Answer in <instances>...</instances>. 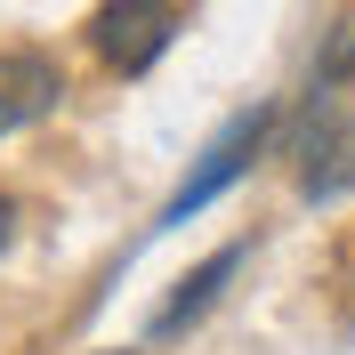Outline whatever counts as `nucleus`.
Instances as JSON below:
<instances>
[{
  "label": "nucleus",
  "instance_id": "f257e3e1",
  "mask_svg": "<svg viewBox=\"0 0 355 355\" xmlns=\"http://www.w3.org/2000/svg\"><path fill=\"white\" fill-rule=\"evenodd\" d=\"M275 121H283L275 105H250V113H234V121H226V130L210 137V154L194 162V178H186V186H178L170 202H162V218H154V226H186L194 210H210V202H218L226 186H234V178H243L250 162L266 154V137H275Z\"/></svg>",
  "mask_w": 355,
  "mask_h": 355
},
{
  "label": "nucleus",
  "instance_id": "f03ea898",
  "mask_svg": "<svg viewBox=\"0 0 355 355\" xmlns=\"http://www.w3.org/2000/svg\"><path fill=\"white\" fill-rule=\"evenodd\" d=\"M178 41V0H97L89 17V49L113 73H154Z\"/></svg>",
  "mask_w": 355,
  "mask_h": 355
},
{
  "label": "nucleus",
  "instance_id": "7ed1b4c3",
  "mask_svg": "<svg viewBox=\"0 0 355 355\" xmlns=\"http://www.w3.org/2000/svg\"><path fill=\"white\" fill-rule=\"evenodd\" d=\"M291 162H299V194H307V202H339V194H355V113L331 105V97H323V105H307Z\"/></svg>",
  "mask_w": 355,
  "mask_h": 355
},
{
  "label": "nucleus",
  "instance_id": "20e7f679",
  "mask_svg": "<svg viewBox=\"0 0 355 355\" xmlns=\"http://www.w3.org/2000/svg\"><path fill=\"white\" fill-rule=\"evenodd\" d=\"M65 97V65L41 57V49H0V137L33 130L41 113H57Z\"/></svg>",
  "mask_w": 355,
  "mask_h": 355
},
{
  "label": "nucleus",
  "instance_id": "39448f33",
  "mask_svg": "<svg viewBox=\"0 0 355 355\" xmlns=\"http://www.w3.org/2000/svg\"><path fill=\"white\" fill-rule=\"evenodd\" d=\"M250 259V243H226V250H210V259L194 266V275H186V283L170 291V299H162V315H154V339H178L186 331V323H202V315L218 307V291L234 283V266Z\"/></svg>",
  "mask_w": 355,
  "mask_h": 355
},
{
  "label": "nucleus",
  "instance_id": "423d86ee",
  "mask_svg": "<svg viewBox=\"0 0 355 355\" xmlns=\"http://www.w3.org/2000/svg\"><path fill=\"white\" fill-rule=\"evenodd\" d=\"M331 81H355V24L331 33V49H323V89H331Z\"/></svg>",
  "mask_w": 355,
  "mask_h": 355
},
{
  "label": "nucleus",
  "instance_id": "0eeeda50",
  "mask_svg": "<svg viewBox=\"0 0 355 355\" xmlns=\"http://www.w3.org/2000/svg\"><path fill=\"white\" fill-rule=\"evenodd\" d=\"M8 243H17V202L0 194V250H8Z\"/></svg>",
  "mask_w": 355,
  "mask_h": 355
},
{
  "label": "nucleus",
  "instance_id": "6e6552de",
  "mask_svg": "<svg viewBox=\"0 0 355 355\" xmlns=\"http://www.w3.org/2000/svg\"><path fill=\"white\" fill-rule=\"evenodd\" d=\"M97 355H121V347H97Z\"/></svg>",
  "mask_w": 355,
  "mask_h": 355
}]
</instances>
